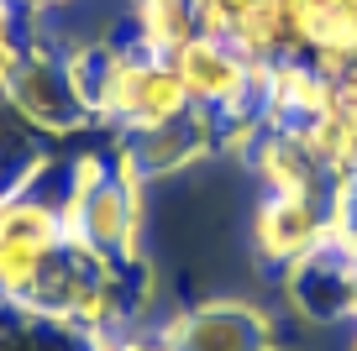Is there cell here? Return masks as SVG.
I'll use <instances>...</instances> for the list:
<instances>
[{
  "label": "cell",
  "mask_w": 357,
  "mask_h": 351,
  "mask_svg": "<svg viewBox=\"0 0 357 351\" xmlns=\"http://www.w3.org/2000/svg\"><path fill=\"white\" fill-rule=\"evenodd\" d=\"M168 351H273L279 330L273 315L252 299H200L184 304L158 325Z\"/></svg>",
  "instance_id": "5b68a950"
},
{
  "label": "cell",
  "mask_w": 357,
  "mask_h": 351,
  "mask_svg": "<svg viewBox=\"0 0 357 351\" xmlns=\"http://www.w3.org/2000/svg\"><path fill=\"white\" fill-rule=\"evenodd\" d=\"M0 351H100V341L84 336L68 320L43 315L26 299H6L0 294Z\"/></svg>",
  "instance_id": "7c38bea8"
},
{
  "label": "cell",
  "mask_w": 357,
  "mask_h": 351,
  "mask_svg": "<svg viewBox=\"0 0 357 351\" xmlns=\"http://www.w3.org/2000/svg\"><path fill=\"white\" fill-rule=\"evenodd\" d=\"M11 6L26 22H37V16H53V11H63V6H74V0H11Z\"/></svg>",
  "instance_id": "e0dca14e"
},
{
  "label": "cell",
  "mask_w": 357,
  "mask_h": 351,
  "mask_svg": "<svg viewBox=\"0 0 357 351\" xmlns=\"http://www.w3.org/2000/svg\"><path fill=\"white\" fill-rule=\"evenodd\" d=\"M247 163H252L257 184L268 194H289V199H331L336 189V168L305 142L289 126H263L247 147Z\"/></svg>",
  "instance_id": "9c48e42d"
},
{
  "label": "cell",
  "mask_w": 357,
  "mask_h": 351,
  "mask_svg": "<svg viewBox=\"0 0 357 351\" xmlns=\"http://www.w3.org/2000/svg\"><path fill=\"white\" fill-rule=\"evenodd\" d=\"M53 168V147H43V136L26 121H16L11 110L0 105V189L26 194L37 189V178Z\"/></svg>",
  "instance_id": "4fadbf2b"
},
{
  "label": "cell",
  "mask_w": 357,
  "mask_h": 351,
  "mask_svg": "<svg viewBox=\"0 0 357 351\" xmlns=\"http://www.w3.org/2000/svg\"><path fill=\"white\" fill-rule=\"evenodd\" d=\"M168 63L178 68V84H184L195 110H211L221 126L263 121V74L268 68L252 63L236 42L200 32L195 42L178 47Z\"/></svg>",
  "instance_id": "277c9868"
},
{
  "label": "cell",
  "mask_w": 357,
  "mask_h": 351,
  "mask_svg": "<svg viewBox=\"0 0 357 351\" xmlns=\"http://www.w3.org/2000/svg\"><path fill=\"white\" fill-rule=\"evenodd\" d=\"M63 242H68V231H63V215H58V199L16 194L11 215L0 226V294L26 299Z\"/></svg>",
  "instance_id": "8992f818"
},
{
  "label": "cell",
  "mask_w": 357,
  "mask_h": 351,
  "mask_svg": "<svg viewBox=\"0 0 357 351\" xmlns=\"http://www.w3.org/2000/svg\"><path fill=\"white\" fill-rule=\"evenodd\" d=\"M0 105L11 110L16 121H26L43 142H68V136L95 126L89 100L74 79V63H68V47L47 42L37 32H26L16 63L0 79Z\"/></svg>",
  "instance_id": "3957f363"
},
{
  "label": "cell",
  "mask_w": 357,
  "mask_h": 351,
  "mask_svg": "<svg viewBox=\"0 0 357 351\" xmlns=\"http://www.w3.org/2000/svg\"><path fill=\"white\" fill-rule=\"evenodd\" d=\"M11 205H16V194H11V189H0V226H6V215H11Z\"/></svg>",
  "instance_id": "ac0fdd59"
},
{
  "label": "cell",
  "mask_w": 357,
  "mask_h": 351,
  "mask_svg": "<svg viewBox=\"0 0 357 351\" xmlns=\"http://www.w3.org/2000/svg\"><path fill=\"white\" fill-rule=\"evenodd\" d=\"M352 320H357V273H352Z\"/></svg>",
  "instance_id": "ffe728a7"
},
{
  "label": "cell",
  "mask_w": 357,
  "mask_h": 351,
  "mask_svg": "<svg viewBox=\"0 0 357 351\" xmlns=\"http://www.w3.org/2000/svg\"><path fill=\"white\" fill-rule=\"evenodd\" d=\"M205 26H200V6L195 0H126V16H121V37L132 47L153 58H174L184 42H195Z\"/></svg>",
  "instance_id": "8fae6325"
},
{
  "label": "cell",
  "mask_w": 357,
  "mask_h": 351,
  "mask_svg": "<svg viewBox=\"0 0 357 351\" xmlns=\"http://www.w3.org/2000/svg\"><path fill=\"white\" fill-rule=\"evenodd\" d=\"M100 351H168L163 341H158V330H121V336H105L100 341Z\"/></svg>",
  "instance_id": "2e32d148"
},
{
  "label": "cell",
  "mask_w": 357,
  "mask_h": 351,
  "mask_svg": "<svg viewBox=\"0 0 357 351\" xmlns=\"http://www.w3.org/2000/svg\"><path fill=\"white\" fill-rule=\"evenodd\" d=\"M195 6H200V26L211 37H231L263 0H195Z\"/></svg>",
  "instance_id": "9a60e30c"
},
{
  "label": "cell",
  "mask_w": 357,
  "mask_h": 351,
  "mask_svg": "<svg viewBox=\"0 0 357 351\" xmlns=\"http://www.w3.org/2000/svg\"><path fill=\"white\" fill-rule=\"evenodd\" d=\"M68 63H74V79L89 100L95 126H111V136L174 121V116L190 110L178 68L168 58H153L142 47H132L126 37H116V42H95V37L74 42Z\"/></svg>",
  "instance_id": "6da1fadb"
},
{
  "label": "cell",
  "mask_w": 357,
  "mask_h": 351,
  "mask_svg": "<svg viewBox=\"0 0 357 351\" xmlns=\"http://www.w3.org/2000/svg\"><path fill=\"white\" fill-rule=\"evenodd\" d=\"M252 242H257V257L268 267H279V273H294V267L326 257V242H331V199L268 194L257 205Z\"/></svg>",
  "instance_id": "ba28073f"
},
{
  "label": "cell",
  "mask_w": 357,
  "mask_h": 351,
  "mask_svg": "<svg viewBox=\"0 0 357 351\" xmlns=\"http://www.w3.org/2000/svg\"><path fill=\"white\" fill-rule=\"evenodd\" d=\"M111 147L121 153V163L132 168L137 178H168V173H184L195 168L200 157H211L221 147V121L211 110H184L174 121H158V126H142V132H116Z\"/></svg>",
  "instance_id": "52a82bcc"
},
{
  "label": "cell",
  "mask_w": 357,
  "mask_h": 351,
  "mask_svg": "<svg viewBox=\"0 0 357 351\" xmlns=\"http://www.w3.org/2000/svg\"><path fill=\"white\" fill-rule=\"evenodd\" d=\"M347 351H357V320H352V336H347Z\"/></svg>",
  "instance_id": "d6986e66"
},
{
  "label": "cell",
  "mask_w": 357,
  "mask_h": 351,
  "mask_svg": "<svg viewBox=\"0 0 357 351\" xmlns=\"http://www.w3.org/2000/svg\"><path fill=\"white\" fill-rule=\"evenodd\" d=\"M68 242L89 247L111 263H137V231H142V178L121 163L116 147L79 153L58 189Z\"/></svg>",
  "instance_id": "7a4b0ae2"
},
{
  "label": "cell",
  "mask_w": 357,
  "mask_h": 351,
  "mask_svg": "<svg viewBox=\"0 0 357 351\" xmlns=\"http://www.w3.org/2000/svg\"><path fill=\"white\" fill-rule=\"evenodd\" d=\"M326 252L357 267V173L336 178L331 189V242H326Z\"/></svg>",
  "instance_id": "5bb4252c"
},
{
  "label": "cell",
  "mask_w": 357,
  "mask_h": 351,
  "mask_svg": "<svg viewBox=\"0 0 357 351\" xmlns=\"http://www.w3.org/2000/svg\"><path fill=\"white\" fill-rule=\"evenodd\" d=\"M305 37V63L342 79L357 68V0H279Z\"/></svg>",
  "instance_id": "30bf717a"
}]
</instances>
